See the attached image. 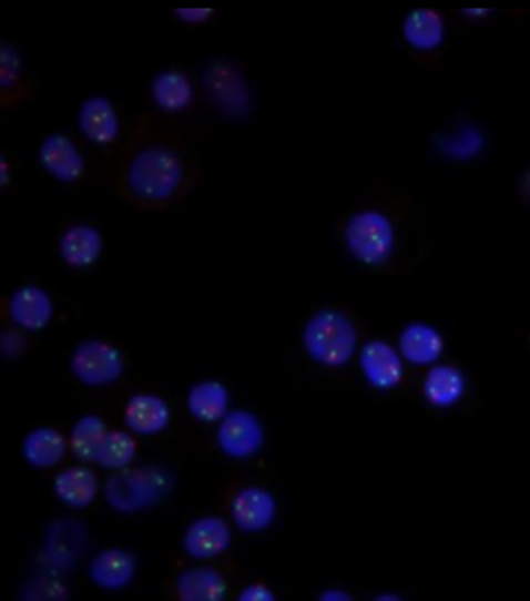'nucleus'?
I'll return each mask as SVG.
<instances>
[{
    "label": "nucleus",
    "instance_id": "6",
    "mask_svg": "<svg viewBox=\"0 0 530 601\" xmlns=\"http://www.w3.org/2000/svg\"><path fill=\"white\" fill-rule=\"evenodd\" d=\"M164 488V476L157 469H121V473L109 481L106 493L116 510L137 512L157 500Z\"/></svg>",
    "mask_w": 530,
    "mask_h": 601
},
{
    "label": "nucleus",
    "instance_id": "32",
    "mask_svg": "<svg viewBox=\"0 0 530 601\" xmlns=\"http://www.w3.org/2000/svg\"><path fill=\"white\" fill-rule=\"evenodd\" d=\"M461 14L468 17V19H473V21H480V19H488L492 11L490 9H463Z\"/></svg>",
    "mask_w": 530,
    "mask_h": 601
},
{
    "label": "nucleus",
    "instance_id": "13",
    "mask_svg": "<svg viewBox=\"0 0 530 601\" xmlns=\"http://www.w3.org/2000/svg\"><path fill=\"white\" fill-rule=\"evenodd\" d=\"M152 99L162 113L182 114L196 101V89L184 70L170 68L153 78Z\"/></svg>",
    "mask_w": 530,
    "mask_h": 601
},
{
    "label": "nucleus",
    "instance_id": "9",
    "mask_svg": "<svg viewBox=\"0 0 530 601\" xmlns=\"http://www.w3.org/2000/svg\"><path fill=\"white\" fill-rule=\"evenodd\" d=\"M39 162L43 170L63 184H77L86 174V162L77 143L68 135L53 133L41 143Z\"/></svg>",
    "mask_w": 530,
    "mask_h": 601
},
{
    "label": "nucleus",
    "instance_id": "20",
    "mask_svg": "<svg viewBox=\"0 0 530 601\" xmlns=\"http://www.w3.org/2000/svg\"><path fill=\"white\" fill-rule=\"evenodd\" d=\"M135 559L123 549H109L96 554L90 564V579L102 589L119 591L125 589L135 577Z\"/></svg>",
    "mask_w": 530,
    "mask_h": 601
},
{
    "label": "nucleus",
    "instance_id": "14",
    "mask_svg": "<svg viewBox=\"0 0 530 601\" xmlns=\"http://www.w3.org/2000/svg\"><path fill=\"white\" fill-rule=\"evenodd\" d=\"M35 94V82L23 72L19 51L11 43H0V104L17 106Z\"/></svg>",
    "mask_w": 530,
    "mask_h": 601
},
{
    "label": "nucleus",
    "instance_id": "21",
    "mask_svg": "<svg viewBox=\"0 0 530 601\" xmlns=\"http://www.w3.org/2000/svg\"><path fill=\"white\" fill-rule=\"evenodd\" d=\"M55 496L70 508H89L99 496V477L89 467H70L53 481Z\"/></svg>",
    "mask_w": 530,
    "mask_h": 601
},
{
    "label": "nucleus",
    "instance_id": "28",
    "mask_svg": "<svg viewBox=\"0 0 530 601\" xmlns=\"http://www.w3.org/2000/svg\"><path fill=\"white\" fill-rule=\"evenodd\" d=\"M439 147L451 160H469L483 150V135L478 126L461 123L455 126L453 133L442 135Z\"/></svg>",
    "mask_w": 530,
    "mask_h": 601
},
{
    "label": "nucleus",
    "instance_id": "33",
    "mask_svg": "<svg viewBox=\"0 0 530 601\" xmlns=\"http://www.w3.org/2000/svg\"><path fill=\"white\" fill-rule=\"evenodd\" d=\"M9 182H11L9 162H7V157H2V162H0V186H2V190L9 189Z\"/></svg>",
    "mask_w": 530,
    "mask_h": 601
},
{
    "label": "nucleus",
    "instance_id": "5",
    "mask_svg": "<svg viewBox=\"0 0 530 601\" xmlns=\"http://www.w3.org/2000/svg\"><path fill=\"white\" fill-rule=\"evenodd\" d=\"M72 374L86 386H109L123 376L125 357L109 340H86L72 355Z\"/></svg>",
    "mask_w": 530,
    "mask_h": 601
},
{
    "label": "nucleus",
    "instance_id": "30",
    "mask_svg": "<svg viewBox=\"0 0 530 601\" xmlns=\"http://www.w3.org/2000/svg\"><path fill=\"white\" fill-rule=\"evenodd\" d=\"M27 349V338L19 330H4L2 335V353L7 357H19Z\"/></svg>",
    "mask_w": 530,
    "mask_h": 601
},
{
    "label": "nucleus",
    "instance_id": "22",
    "mask_svg": "<svg viewBox=\"0 0 530 601\" xmlns=\"http://www.w3.org/2000/svg\"><path fill=\"white\" fill-rule=\"evenodd\" d=\"M398 343H400L398 347L402 357L408 364L415 365L435 364L445 349L441 333L432 326L420 325V323L406 326Z\"/></svg>",
    "mask_w": 530,
    "mask_h": 601
},
{
    "label": "nucleus",
    "instance_id": "4",
    "mask_svg": "<svg viewBox=\"0 0 530 601\" xmlns=\"http://www.w3.org/2000/svg\"><path fill=\"white\" fill-rule=\"evenodd\" d=\"M204 90L216 111L239 119L252 109V90L237 63L215 62L204 74Z\"/></svg>",
    "mask_w": 530,
    "mask_h": 601
},
{
    "label": "nucleus",
    "instance_id": "18",
    "mask_svg": "<svg viewBox=\"0 0 530 601\" xmlns=\"http://www.w3.org/2000/svg\"><path fill=\"white\" fill-rule=\"evenodd\" d=\"M102 253V235L90 225H72L60 238V255L70 267L84 269L96 264Z\"/></svg>",
    "mask_w": 530,
    "mask_h": 601
},
{
    "label": "nucleus",
    "instance_id": "23",
    "mask_svg": "<svg viewBox=\"0 0 530 601\" xmlns=\"http://www.w3.org/2000/svg\"><path fill=\"white\" fill-rule=\"evenodd\" d=\"M422 394L432 406L449 408L466 394V377L453 365H437L425 377Z\"/></svg>",
    "mask_w": 530,
    "mask_h": 601
},
{
    "label": "nucleus",
    "instance_id": "16",
    "mask_svg": "<svg viewBox=\"0 0 530 601\" xmlns=\"http://www.w3.org/2000/svg\"><path fill=\"white\" fill-rule=\"evenodd\" d=\"M172 591L180 601H221L227 595L228 583L216 569L192 567L174 579Z\"/></svg>",
    "mask_w": 530,
    "mask_h": 601
},
{
    "label": "nucleus",
    "instance_id": "17",
    "mask_svg": "<svg viewBox=\"0 0 530 601\" xmlns=\"http://www.w3.org/2000/svg\"><path fill=\"white\" fill-rule=\"evenodd\" d=\"M445 17L437 9H415L406 14L402 23L406 43L420 53L439 50L445 41Z\"/></svg>",
    "mask_w": 530,
    "mask_h": 601
},
{
    "label": "nucleus",
    "instance_id": "7",
    "mask_svg": "<svg viewBox=\"0 0 530 601\" xmlns=\"http://www.w3.org/2000/svg\"><path fill=\"white\" fill-rule=\"evenodd\" d=\"M264 426L249 410H233L218 422L216 442L231 459L247 461L264 447Z\"/></svg>",
    "mask_w": 530,
    "mask_h": 601
},
{
    "label": "nucleus",
    "instance_id": "19",
    "mask_svg": "<svg viewBox=\"0 0 530 601\" xmlns=\"http://www.w3.org/2000/svg\"><path fill=\"white\" fill-rule=\"evenodd\" d=\"M170 406L160 396L137 394L125 406V422L140 435H157L170 425Z\"/></svg>",
    "mask_w": 530,
    "mask_h": 601
},
{
    "label": "nucleus",
    "instance_id": "15",
    "mask_svg": "<svg viewBox=\"0 0 530 601\" xmlns=\"http://www.w3.org/2000/svg\"><path fill=\"white\" fill-rule=\"evenodd\" d=\"M231 528L218 516H204L190 524L184 534V549L194 559H213L227 551Z\"/></svg>",
    "mask_w": 530,
    "mask_h": 601
},
{
    "label": "nucleus",
    "instance_id": "26",
    "mask_svg": "<svg viewBox=\"0 0 530 601\" xmlns=\"http://www.w3.org/2000/svg\"><path fill=\"white\" fill-rule=\"evenodd\" d=\"M109 426L99 416H84L78 420L70 435V449L80 461L92 464L99 459L104 440L109 437Z\"/></svg>",
    "mask_w": 530,
    "mask_h": 601
},
{
    "label": "nucleus",
    "instance_id": "34",
    "mask_svg": "<svg viewBox=\"0 0 530 601\" xmlns=\"http://www.w3.org/2000/svg\"><path fill=\"white\" fill-rule=\"evenodd\" d=\"M320 600L330 601V600H351V595L349 593H343V591H325L323 595H320Z\"/></svg>",
    "mask_w": 530,
    "mask_h": 601
},
{
    "label": "nucleus",
    "instance_id": "11",
    "mask_svg": "<svg viewBox=\"0 0 530 601\" xmlns=\"http://www.w3.org/2000/svg\"><path fill=\"white\" fill-rule=\"evenodd\" d=\"M78 125L90 143L111 147L121 133V119L113 102L104 96H92L82 104L78 114Z\"/></svg>",
    "mask_w": 530,
    "mask_h": 601
},
{
    "label": "nucleus",
    "instance_id": "12",
    "mask_svg": "<svg viewBox=\"0 0 530 601\" xmlns=\"http://www.w3.org/2000/svg\"><path fill=\"white\" fill-rule=\"evenodd\" d=\"M4 316H11L14 325L23 330H41L50 325L53 316V302L48 292L38 286L17 289L11 300H4Z\"/></svg>",
    "mask_w": 530,
    "mask_h": 601
},
{
    "label": "nucleus",
    "instance_id": "24",
    "mask_svg": "<svg viewBox=\"0 0 530 601\" xmlns=\"http://www.w3.org/2000/svg\"><path fill=\"white\" fill-rule=\"evenodd\" d=\"M68 445H70V439H65L58 428H53V426L35 428L27 437L26 445H23L27 464L39 467V469L53 467L65 457Z\"/></svg>",
    "mask_w": 530,
    "mask_h": 601
},
{
    "label": "nucleus",
    "instance_id": "29",
    "mask_svg": "<svg viewBox=\"0 0 530 601\" xmlns=\"http://www.w3.org/2000/svg\"><path fill=\"white\" fill-rule=\"evenodd\" d=\"M172 14L176 17L180 23H184V26L198 27L213 21L216 17V11L215 9H211V7H196V9L184 7V9H174Z\"/></svg>",
    "mask_w": 530,
    "mask_h": 601
},
{
    "label": "nucleus",
    "instance_id": "3",
    "mask_svg": "<svg viewBox=\"0 0 530 601\" xmlns=\"http://www.w3.org/2000/svg\"><path fill=\"white\" fill-rule=\"evenodd\" d=\"M343 238L354 259L371 269H381L390 264L398 241L390 216L376 208L355 213L345 223Z\"/></svg>",
    "mask_w": 530,
    "mask_h": 601
},
{
    "label": "nucleus",
    "instance_id": "1",
    "mask_svg": "<svg viewBox=\"0 0 530 601\" xmlns=\"http://www.w3.org/2000/svg\"><path fill=\"white\" fill-rule=\"evenodd\" d=\"M201 180L188 145L153 114H141L116 157L114 186L141 211H165L184 201Z\"/></svg>",
    "mask_w": 530,
    "mask_h": 601
},
{
    "label": "nucleus",
    "instance_id": "31",
    "mask_svg": "<svg viewBox=\"0 0 530 601\" xmlns=\"http://www.w3.org/2000/svg\"><path fill=\"white\" fill-rule=\"evenodd\" d=\"M241 601H274L276 593L269 591L265 583H252L249 588L243 589L239 593Z\"/></svg>",
    "mask_w": 530,
    "mask_h": 601
},
{
    "label": "nucleus",
    "instance_id": "25",
    "mask_svg": "<svg viewBox=\"0 0 530 601\" xmlns=\"http://www.w3.org/2000/svg\"><path fill=\"white\" fill-rule=\"evenodd\" d=\"M188 410L196 420L213 425L228 412V391L218 381H201L188 394Z\"/></svg>",
    "mask_w": 530,
    "mask_h": 601
},
{
    "label": "nucleus",
    "instance_id": "27",
    "mask_svg": "<svg viewBox=\"0 0 530 601\" xmlns=\"http://www.w3.org/2000/svg\"><path fill=\"white\" fill-rule=\"evenodd\" d=\"M135 455H137V440L125 430H111L102 445L96 464L104 469L121 471L129 467V464L135 459Z\"/></svg>",
    "mask_w": 530,
    "mask_h": 601
},
{
    "label": "nucleus",
    "instance_id": "2",
    "mask_svg": "<svg viewBox=\"0 0 530 601\" xmlns=\"http://www.w3.org/2000/svg\"><path fill=\"white\" fill-rule=\"evenodd\" d=\"M303 343L304 352L315 364L335 369L354 359L359 330L349 314L325 308L304 326Z\"/></svg>",
    "mask_w": 530,
    "mask_h": 601
},
{
    "label": "nucleus",
    "instance_id": "8",
    "mask_svg": "<svg viewBox=\"0 0 530 601\" xmlns=\"http://www.w3.org/2000/svg\"><path fill=\"white\" fill-rule=\"evenodd\" d=\"M402 353L396 352L390 343L376 338L369 340L359 355V365L371 388L379 391H390L398 388L405 379V364Z\"/></svg>",
    "mask_w": 530,
    "mask_h": 601
},
{
    "label": "nucleus",
    "instance_id": "10",
    "mask_svg": "<svg viewBox=\"0 0 530 601\" xmlns=\"http://www.w3.org/2000/svg\"><path fill=\"white\" fill-rule=\"evenodd\" d=\"M231 513L235 524L245 532H262L265 528L272 527L278 513V503L272 496V491L265 488L241 489L231 503Z\"/></svg>",
    "mask_w": 530,
    "mask_h": 601
}]
</instances>
